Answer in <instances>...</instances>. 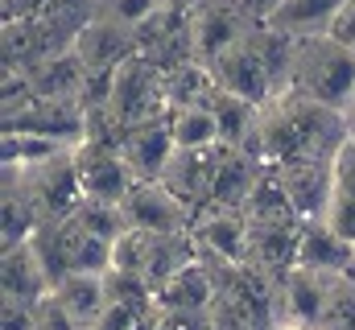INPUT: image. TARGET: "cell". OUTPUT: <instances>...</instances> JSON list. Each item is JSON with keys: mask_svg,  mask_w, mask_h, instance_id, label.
Masks as SVG:
<instances>
[{"mask_svg": "<svg viewBox=\"0 0 355 330\" xmlns=\"http://www.w3.org/2000/svg\"><path fill=\"white\" fill-rule=\"evenodd\" d=\"M343 141H347L343 112H331V107H322L297 91H285L268 107H261L252 153L265 165L331 162Z\"/></svg>", "mask_w": 355, "mask_h": 330, "instance_id": "6da1fadb", "label": "cell"}, {"mask_svg": "<svg viewBox=\"0 0 355 330\" xmlns=\"http://www.w3.org/2000/svg\"><path fill=\"white\" fill-rule=\"evenodd\" d=\"M285 91H297V95H306V99H314L331 112H347L355 99V50H347L335 37L302 42Z\"/></svg>", "mask_w": 355, "mask_h": 330, "instance_id": "7a4b0ae2", "label": "cell"}, {"mask_svg": "<svg viewBox=\"0 0 355 330\" xmlns=\"http://www.w3.org/2000/svg\"><path fill=\"white\" fill-rule=\"evenodd\" d=\"M207 71H211V79H215L219 91H227V95H236V99H244L252 107H268L281 95L277 75H272V67H268V58L261 54V46H257L252 33L240 46H232L223 58H215Z\"/></svg>", "mask_w": 355, "mask_h": 330, "instance_id": "3957f363", "label": "cell"}, {"mask_svg": "<svg viewBox=\"0 0 355 330\" xmlns=\"http://www.w3.org/2000/svg\"><path fill=\"white\" fill-rule=\"evenodd\" d=\"M75 173H79V190L87 202H112V207H120L132 194V186L141 182L116 145L95 141V137H87L75 149Z\"/></svg>", "mask_w": 355, "mask_h": 330, "instance_id": "277c9868", "label": "cell"}, {"mask_svg": "<svg viewBox=\"0 0 355 330\" xmlns=\"http://www.w3.org/2000/svg\"><path fill=\"white\" fill-rule=\"evenodd\" d=\"M120 207H124L128 232H145V236H190L194 232V211L162 182H137Z\"/></svg>", "mask_w": 355, "mask_h": 330, "instance_id": "5b68a950", "label": "cell"}, {"mask_svg": "<svg viewBox=\"0 0 355 330\" xmlns=\"http://www.w3.org/2000/svg\"><path fill=\"white\" fill-rule=\"evenodd\" d=\"M194 248L198 260L215 256L219 264H248V219L244 211H223V207H202L194 219Z\"/></svg>", "mask_w": 355, "mask_h": 330, "instance_id": "8992f818", "label": "cell"}, {"mask_svg": "<svg viewBox=\"0 0 355 330\" xmlns=\"http://www.w3.org/2000/svg\"><path fill=\"white\" fill-rule=\"evenodd\" d=\"M248 37L244 29V8L240 4H207L194 12L190 21V50H194V62L211 67L215 58H223L232 46H240Z\"/></svg>", "mask_w": 355, "mask_h": 330, "instance_id": "52a82bcc", "label": "cell"}, {"mask_svg": "<svg viewBox=\"0 0 355 330\" xmlns=\"http://www.w3.org/2000/svg\"><path fill=\"white\" fill-rule=\"evenodd\" d=\"M277 182L285 186L289 202L297 207V215L306 223L327 219L331 207V173H335V157L331 162H289V165H272Z\"/></svg>", "mask_w": 355, "mask_h": 330, "instance_id": "ba28073f", "label": "cell"}, {"mask_svg": "<svg viewBox=\"0 0 355 330\" xmlns=\"http://www.w3.org/2000/svg\"><path fill=\"white\" fill-rule=\"evenodd\" d=\"M120 153H124V162L132 165V173H137L141 182H157V177L166 173L170 157L178 153L174 137H170V112H162V116H153V120L128 128Z\"/></svg>", "mask_w": 355, "mask_h": 330, "instance_id": "9c48e42d", "label": "cell"}, {"mask_svg": "<svg viewBox=\"0 0 355 330\" xmlns=\"http://www.w3.org/2000/svg\"><path fill=\"white\" fill-rule=\"evenodd\" d=\"M343 8H347V0H277L265 29L281 33V37H293V42L331 37Z\"/></svg>", "mask_w": 355, "mask_h": 330, "instance_id": "30bf717a", "label": "cell"}, {"mask_svg": "<svg viewBox=\"0 0 355 330\" xmlns=\"http://www.w3.org/2000/svg\"><path fill=\"white\" fill-rule=\"evenodd\" d=\"M58 306H62V314L75 322L79 330H91L99 322V314L107 310V281H103V272H67L58 285H54V293H50Z\"/></svg>", "mask_w": 355, "mask_h": 330, "instance_id": "8fae6325", "label": "cell"}, {"mask_svg": "<svg viewBox=\"0 0 355 330\" xmlns=\"http://www.w3.org/2000/svg\"><path fill=\"white\" fill-rule=\"evenodd\" d=\"M355 260V244L343 240L331 223H306L302 227V240H297V260L293 268H310V272H347Z\"/></svg>", "mask_w": 355, "mask_h": 330, "instance_id": "7c38bea8", "label": "cell"}, {"mask_svg": "<svg viewBox=\"0 0 355 330\" xmlns=\"http://www.w3.org/2000/svg\"><path fill=\"white\" fill-rule=\"evenodd\" d=\"M343 240L355 244V137H347L335 153V173H331V207L327 219Z\"/></svg>", "mask_w": 355, "mask_h": 330, "instance_id": "4fadbf2b", "label": "cell"}, {"mask_svg": "<svg viewBox=\"0 0 355 330\" xmlns=\"http://www.w3.org/2000/svg\"><path fill=\"white\" fill-rule=\"evenodd\" d=\"M170 137H174V149H215V145H223L211 103L174 107L170 112Z\"/></svg>", "mask_w": 355, "mask_h": 330, "instance_id": "5bb4252c", "label": "cell"}, {"mask_svg": "<svg viewBox=\"0 0 355 330\" xmlns=\"http://www.w3.org/2000/svg\"><path fill=\"white\" fill-rule=\"evenodd\" d=\"M162 8H166V0H103V4H99L103 21L116 25V29H124V33H137V29L149 25Z\"/></svg>", "mask_w": 355, "mask_h": 330, "instance_id": "9a60e30c", "label": "cell"}, {"mask_svg": "<svg viewBox=\"0 0 355 330\" xmlns=\"http://www.w3.org/2000/svg\"><path fill=\"white\" fill-rule=\"evenodd\" d=\"M162 330H215L211 314H162Z\"/></svg>", "mask_w": 355, "mask_h": 330, "instance_id": "2e32d148", "label": "cell"}, {"mask_svg": "<svg viewBox=\"0 0 355 330\" xmlns=\"http://www.w3.org/2000/svg\"><path fill=\"white\" fill-rule=\"evenodd\" d=\"M331 37H335V42H343L347 50H355V0H347V8L339 12V21H335Z\"/></svg>", "mask_w": 355, "mask_h": 330, "instance_id": "e0dca14e", "label": "cell"}, {"mask_svg": "<svg viewBox=\"0 0 355 330\" xmlns=\"http://www.w3.org/2000/svg\"><path fill=\"white\" fill-rule=\"evenodd\" d=\"M268 330H310V327H302V322H285V318H277V322H272Z\"/></svg>", "mask_w": 355, "mask_h": 330, "instance_id": "ac0fdd59", "label": "cell"}, {"mask_svg": "<svg viewBox=\"0 0 355 330\" xmlns=\"http://www.w3.org/2000/svg\"><path fill=\"white\" fill-rule=\"evenodd\" d=\"M343 120H347V137H355V99H352V107L343 112Z\"/></svg>", "mask_w": 355, "mask_h": 330, "instance_id": "d6986e66", "label": "cell"}]
</instances>
